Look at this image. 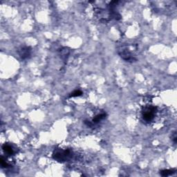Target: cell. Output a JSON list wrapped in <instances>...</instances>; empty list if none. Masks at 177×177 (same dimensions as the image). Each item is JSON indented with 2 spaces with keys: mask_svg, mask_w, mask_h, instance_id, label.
<instances>
[{
  "mask_svg": "<svg viewBox=\"0 0 177 177\" xmlns=\"http://www.w3.org/2000/svg\"><path fill=\"white\" fill-rule=\"evenodd\" d=\"M157 112L158 107L156 106L146 105L142 109V118L146 123L152 122L155 118Z\"/></svg>",
  "mask_w": 177,
  "mask_h": 177,
  "instance_id": "obj_1",
  "label": "cell"
},
{
  "mask_svg": "<svg viewBox=\"0 0 177 177\" xmlns=\"http://www.w3.org/2000/svg\"><path fill=\"white\" fill-rule=\"evenodd\" d=\"M53 158L58 162H65L69 160L73 156V152L70 149H55L53 152Z\"/></svg>",
  "mask_w": 177,
  "mask_h": 177,
  "instance_id": "obj_2",
  "label": "cell"
},
{
  "mask_svg": "<svg viewBox=\"0 0 177 177\" xmlns=\"http://www.w3.org/2000/svg\"><path fill=\"white\" fill-rule=\"evenodd\" d=\"M118 54L127 62H134L136 60L135 55H133L132 51L129 49V46H122L118 50Z\"/></svg>",
  "mask_w": 177,
  "mask_h": 177,
  "instance_id": "obj_3",
  "label": "cell"
},
{
  "mask_svg": "<svg viewBox=\"0 0 177 177\" xmlns=\"http://www.w3.org/2000/svg\"><path fill=\"white\" fill-rule=\"evenodd\" d=\"M18 53H19L20 57L22 59H28L31 55V48L30 46H22L21 48L18 50Z\"/></svg>",
  "mask_w": 177,
  "mask_h": 177,
  "instance_id": "obj_4",
  "label": "cell"
},
{
  "mask_svg": "<svg viewBox=\"0 0 177 177\" xmlns=\"http://www.w3.org/2000/svg\"><path fill=\"white\" fill-rule=\"evenodd\" d=\"M1 147H2V150L4 152V153L7 156H11L12 155H13L14 153H15L13 148L12 147L11 145H9V144H7V143L4 144Z\"/></svg>",
  "mask_w": 177,
  "mask_h": 177,
  "instance_id": "obj_5",
  "label": "cell"
},
{
  "mask_svg": "<svg viewBox=\"0 0 177 177\" xmlns=\"http://www.w3.org/2000/svg\"><path fill=\"white\" fill-rule=\"evenodd\" d=\"M107 117V114L106 113H101V114H99L98 115H96V116L94 117V118L92 119L91 120V123L92 125H94V124H97L100 121L104 120V118H105Z\"/></svg>",
  "mask_w": 177,
  "mask_h": 177,
  "instance_id": "obj_6",
  "label": "cell"
},
{
  "mask_svg": "<svg viewBox=\"0 0 177 177\" xmlns=\"http://www.w3.org/2000/svg\"><path fill=\"white\" fill-rule=\"evenodd\" d=\"M175 172H176L174 170H162L160 171V174L162 176H168L174 174Z\"/></svg>",
  "mask_w": 177,
  "mask_h": 177,
  "instance_id": "obj_7",
  "label": "cell"
},
{
  "mask_svg": "<svg viewBox=\"0 0 177 177\" xmlns=\"http://www.w3.org/2000/svg\"><path fill=\"white\" fill-rule=\"evenodd\" d=\"M0 163H1V168H8L10 167L9 164L6 161V160L4 159V158L3 156H1V159H0Z\"/></svg>",
  "mask_w": 177,
  "mask_h": 177,
  "instance_id": "obj_8",
  "label": "cell"
},
{
  "mask_svg": "<svg viewBox=\"0 0 177 177\" xmlns=\"http://www.w3.org/2000/svg\"><path fill=\"white\" fill-rule=\"evenodd\" d=\"M82 95V91L80 90H75L73 92L69 95V98H73V97H78Z\"/></svg>",
  "mask_w": 177,
  "mask_h": 177,
  "instance_id": "obj_9",
  "label": "cell"
},
{
  "mask_svg": "<svg viewBox=\"0 0 177 177\" xmlns=\"http://www.w3.org/2000/svg\"><path fill=\"white\" fill-rule=\"evenodd\" d=\"M172 138H173L172 139L173 141H174V143L176 144V132L174 133V136H173Z\"/></svg>",
  "mask_w": 177,
  "mask_h": 177,
  "instance_id": "obj_10",
  "label": "cell"
}]
</instances>
